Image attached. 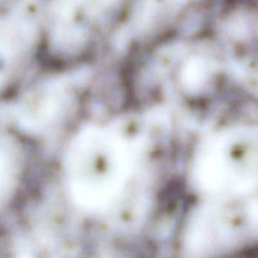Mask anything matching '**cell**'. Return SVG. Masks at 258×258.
Wrapping results in <instances>:
<instances>
[{
    "label": "cell",
    "instance_id": "cell-1",
    "mask_svg": "<svg viewBox=\"0 0 258 258\" xmlns=\"http://www.w3.org/2000/svg\"><path fill=\"white\" fill-rule=\"evenodd\" d=\"M22 34L17 28L0 22V75L9 71L22 46Z\"/></svg>",
    "mask_w": 258,
    "mask_h": 258
}]
</instances>
